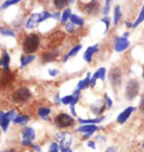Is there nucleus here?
I'll return each instance as SVG.
<instances>
[{
  "label": "nucleus",
  "instance_id": "c756f323",
  "mask_svg": "<svg viewBox=\"0 0 144 152\" xmlns=\"http://www.w3.org/2000/svg\"><path fill=\"white\" fill-rule=\"evenodd\" d=\"M144 21V5L142 6V8L140 10V14H139V17L136 18L135 21H133V27L132 28H136L139 25H141L142 23Z\"/></svg>",
  "mask_w": 144,
  "mask_h": 152
},
{
  "label": "nucleus",
  "instance_id": "f8f14e48",
  "mask_svg": "<svg viewBox=\"0 0 144 152\" xmlns=\"http://www.w3.org/2000/svg\"><path fill=\"white\" fill-rule=\"evenodd\" d=\"M136 107L134 106H127L125 110H123L122 112H121L119 115H117V118H116V122L120 124H124L127 120L130 119V116L132 115V113L134 112Z\"/></svg>",
  "mask_w": 144,
  "mask_h": 152
},
{
  "label": "nucleus",
  "instance_id": "a878e982",
  "mask_svg": "<svg viewBox=\"0 0 144 152\" xmlns=\"http://www.w3.org/2000/svg\"><path fill=\"white\" fill-rule=\"evenodd\" d=\"M121 19H122V10H121V6L116 5L114 7V16H113V23L115 26L120 24Z\"/></svg>",
  "mask_w": 144,
  "mask_h": 152
},
{
  "label": "nucleus",
  "instance_id": "e433bc0d",
  "mask_svg": "<svg viewBox=\"0 0 144 152\" xmlns=\"http://www.w3.org/2000/svg\"><path fill=\"white\" fill-rule=\"evenodd\" d=\"M104 99H105L106 107L111 109V107L113 106V102H112V99H111L110 96H108V94H107V93H105V94H104Z\"/></svg>",
  "mask_w": 144,
  "mask_h": 152
},
{
  "label": "nucleus",
  "instance_id": "b1692460",
  "mask_svg": "<svg viewBox=\"0 0 144 152\" xmlns=\"http://www.w3.org/2000/svg\"><path fill=\"white\" fill-rule=\"evenodd\" d=\"M104 119H105V116H100V118H95V119H82V118H79L77 121L82 125L83 124H95L96 125L97 123H102Z\"/></svg>",
  "mask_w": 144,
  "mask_h": 152
},
{
  "label": "nucleus",
  "instance_id": "c85d7f7f",
  "mask_svg": "<svg viewBox=\"0 0 144 152\" xmlns=\"http://www.w3.org/2000/svg\"><path fill=\"white\" fill-rule=\"evenodd\" d=\"M53 4L56 9L60 10L64 9L67 5H69V0H54Z\"/></svg>",
  "mask_w": 144,
  "mask_h": 152
},
{
  "label": "nucleus",
  "instance_id": "4be33fe9",
  "mask_svg": "<svg viewBox=\"0 0 144 152\" xmlns=\"http://www.w3.org/2000/svg\"><path fill=\"white\" fill-rule=\"evenodd\" d=\"M36 58H37V56L34 55V54L33 55H23L20 57V68L28 66L29 64H31Z\"/></svg>",
  "mask_w": 144,
  "mask_h": 152
},
{
  "label": "nucleus",
  "instance_id": "f704fd0d",
  "mask_svg": "<svg viewBox=\"0 0 144 152\" xmlns=\"http://www.w3.org/2000/svg\"><path fill=\"white\" fill-rule=\"evenodd\" d=\"M73 99H74L73 94H69V95H66V96H64V97H62V104L69 105L71 103H72Z\"/></svg>",
  "mask_w": 144,
  "mask_h": 152
},
{
  "label": "nucleus",
  "instance_id": "412c9836",
  "mask_svg": "<svg viewBox=\"0 0 144 152\" xmlns=\"http://www.w3.org/2000/svg\"><path fill=\"white\" fill-rule=\"evenodd\" d=\"M83 48V46L81 45V44H78V45H76V46H74V47H72L69 50H68V53L64 56V58H63V63H66L69 59V58H72V57L76 56L77 54L79 53V50Z\"/></svg>",
  "mask_w": 144,
  "mask_h": 152
},
{
  "label": "nucleus",
  "instance_id": "a19ab883",
  "mask_svg": "<svg viewBox=\"0 0 144 152\" xmlns=\"http://www.w3.org/2000/svg\"><path fill=\"white\" fill-rule=\"evenodd\" d=\"M87 147L93 149V150H96V143L95 141H93V140H88L87 141Z\"/></svg>",
  "mask_w": 144,
  "mask_h": 152
},
{
  "label": "nucleus",
  "instance_id": "603ef678",
  "mask_svg": "<svg viewBox=\"0 0 144 152\" xmlns=\"http://www.w3.org/2000/svg\"><path fill=\"white\" fill-rule=\"evenodd\" d=\"M142 149L144 150V140H143V143H142Z\"/></svg>",
  "mask_w": 144,
  "mask_h": 152
},
{
  "label": "nucleus",
  "instance_id": "9d476101",
  "mask_svg": "<svg viewBox=\"0 0 144 152\" xmlns=\"http://www.w3.org/2000/svg\"><path fill=\"white\" fill-rule=\"evenodd\" d=\"M83 9L86 12L87 15H91V16H95L100 12V9H101V5L98 1H89V2H86L83 6Z\"/></svg>",
  "mask_w": 144,
  "mask_h": 152
},
{
  "label": "nucleus",
  "instance_id": "0eeeda50",
  "mask_svg": "<svg viewBox=\"0 0 144 152\" xmlns=\"http://www.w3.org/2000/svg\"><path fill=\"white\" fill-rule=\"evenodd\" d=\"M43 23V14L40 12H34L29 16V18L25 23V28L26 29H35L39 26V24Z\"/></svg>",
  "mask_w": 144,
  "mask_h": 152
},
{
  "label": "nucleus",
  "instance_id": "49530a36",
  "mask_svg": "<svg viewBox=\"0 0 144 152\" xmlns=\"http://www.w3.org/2000/svg\"><path fill=\"white\" fill-rule=\"evenodd\" d=\"M2 152H16V150H15L14 148H8V149H6V150H4Z\"/></svg>",
  "mask_w": 144,
  "mask_h": 152
},
{
  "label": "nucleus",
  "instance_id": "a18cd8bd",
  "mask_svg": "<svg viewBox=\"0 0 144 152\" xmlns=\"http://www.w3.org/2000/svg\"><path fill=\"white\" fill-rule=\"evenodd\" d=\"M125 26H126L127 28H132V27H133V23H131V21H125Z\"/></svg>",
  "mask_w": 144,
  "mask_h": 152
},
{
  "label": "nucleus",
  "instance_id": "3c124183",
  "mask_svg": "<svg viewBox=\"0 0 144 152\" xmlns=\"http://www.w3.org/2000/svg\"><path fill=\"white\" fill-rule=\"evenodd\" d=\"M142 77L144 78V65H143V73H142Z\"/></svg>",
  "mask_w": 144,
  "mask_h": 152
},
{
  "label": "nucleus",
  "instance_id": "58836bf2",
  "mask_svg": "<svg viewBox=\"0 0 144 152\" xmlns=\"http://www.w3.org/2000/svg\"><path fill=\"white\" fill-rule=\"evenodd\" d=\"M54 103H55L56 105L62 104V97L59 96V93H56V95L54 96Z\"/></svg>",
  "mask_w": 144,
  "mask_h": 152
},
{
  "label": "nucleus",
  "instance_id": "6ab92c4d",
  "mask_svg": "<svg viewBox=\"0 0 144 152\" xmlns=\"http://www.w3.org/2000/svg\"><path fill=\"white\" fill-rule=\"evenodd\" d=\"M92 75L91 73H87L86 76H85V78H83L81 81L78 82V84L76 86V91H79V92H82L84 90H87L89 86H91V80H92Z\"/></svg>",
  "mask_w": 144,
  "mask_h": 152
},
{
  "label": "nucleus",
  "instance_id": "20e7f679",
  "mask_svg": "<svg viewBox=\"0 0 144 152\" xmlns=\"http://www.w3.org/2000/svg\"><path fill=\"white\" fill-rule=\"evenodd\" d=\"M140 93V82L137 80H130L125 86V97L126 100L133 101Z\"/></svg>",
  "mask_w": 144,
  "mask_h": 152
},
{
  "label": "nucleus",
  "instance_id": "aec40b11",
  "mask_svg": "<svg viewBox=\"0 0 144 152\" xmlns=\"http://www.w3.org/2000/svg\"><path fill=\"white\" fill-rule=\"evenodd\" d=\"M37 114L43 121H50V114H52V109L46 107V106H39L37 109Z\"/></svg>",
  "mask_w": 144,
  "mask_h": 152
},
{
  "label": "nucleus",
  "instance_id": "7c9ffc66",
  "mask_svg": "<svg viewBox=\"0 0 144 152\" xmlns=\"http://www.w3.org/2000/svg\"><path fill=\"white\" fill-rule=\"evenodd\" d=\"M19 2H20L19 0H7V1H5L2 5L0 6V9H6V8H8L10 6L17 5V4H19Z\"/></svg>",
  "mask_w": 144,
  "mask_h": 152
},
{
  "label": "nucleus",
  "instance_id": "864d4df0",
  "mask_svg": "<svg viewBox=\"0 0 144 152\" xmlns=\"http://www.w3.org/2000/svg\"><path fill=\"white\" fill-rule=\"evenodd\" d=\"M0 47H1V44H0Z\"/></svg>",
  "mask_w": 144,
  "mask_h": 152
},
{
  "label": "nucleus",
  "instance_id": "6e6552de",
  "mask_svg": "<svg viewBox=\"0 0 144 152\" xmlns=\"http://www.w3.org/2000/svg\"><path fill=\"white\" fill-rule=\"evenodd\" d=\"M101 129H103V128H98L95 124H83V125H81V126H78V128L76 129V132L84 133L83 140H87V139H89V137H92L96 131H98V130H101Z\"/></svg>",
  "mask_w": 144,
  "mask_h": 152
},
{
  "label": "nucleus",
  "instance_id": "de8ad7c7",
  "mask_svg": "<svg viewBox=\"0 0 144 152\" xmlns=\"http://www.w3.org/2000/svg\"><path fill=\"white\" fill-rule=\"evenodd\" d=\"M5 113H6V112H4V111H0V122L2 121V119H4V116H5Z\"/></svg>",
  "mask_w": 144,
  "mask_h": 152
},
{
  "label": "nucleus",
  "instance_id": "f257e3e1",
  "mask_svg": "<svg viewBox=\"0 0 144 152\" xmlns=\"http://www.w3.org/2000/svg\"><path fill=\"white\" fill-rule=\"evenodd\" d=\"M21 46L26 55H33L40 46V37L35 33L27 34L23 39Z\"/></svg>",
  "mask_w": 144,
  "mask_h": 152
},
{
  "label": "nucleus",
  "instance_id": "473e14b6",
  "mask_svg": "<svg viewBox=\"0 0 144 152\" xmlns=\"http://www.w3.org/2000/svg\"><path fill=\"white\" fill-rule=\"evenodd\" d=\"M65 30H66L68 34H74L76 31V26L73 25L72 23L69 21V23H67V24L65 25Z\"/></svg>",
  "mask_w": 144,
  "mask_h": 152
},
{
  "label": "nucleus",
  "instance_id": "9b49d317",
  "mask_svg": "<svg viewBox=\"0 0 144 152\" xmlns=\"http://www.w3.org/2000/svg\"><path fill=\"white\" fill-rule=\"evenodd\" d=\"M105 109H106L105 101H102V100L95 101V102L91 105V112L94 114V115H96L97 118L103 116L102 114H103V112L105 111Z\"/></svg>",
  "mask_w": 144,
  "mask_h": 152
},
{
  "label": "nucleus",
  "instance_id": "1a4fd4ad",
  "mask_svg": "<svg viewBox=\"0 0 144 152\" xmlns=\"http://www.w3.org/2000/svg\"><path fill=\"white\" fill-rule=\"evenodd\" d=\"M130 40H129V38H125V37H120V36H117L115 37L114 39V44H113V47H114V50L117 53H122L126 50L127 48L130 47Z\"/></svg>",
  "mask_w": 144,
  "mask_h": 152
},
{
  "label": "nucleus",
  "instance_id": "2f4dec72",
  "mask_svg": "<svg viewBox=\"0 0 144 152\" xmlns=\"http://www.w3.org/2000/svg\"><path fill=\"white\" fill-rule=\"evenodd\" d=\"M101 21L105 25V30H104V34H107L108 33V30H110V27H111L110 17H103V18H101Z\"/></svg>",
  "mask_w": 144,
  "mask_h": 152
},
{
  "label": "nucleus",
  "instance_id": "bb28decb",
  "mask_svg": "<svg viewBox=\"0 0 144 152\" xmlns=\"http://www.w3.org/2000/svg\"><path fill=\"white\" fill-rule=\"evenodd\" d=\"M72 9L71 8H66V9H64V11L62 12V17H60V24L63 25H66L68 23V20L71 18V16H72Z\"/></svg>",
  "mask_w": 144,
  "mask_h": 152
},
{
  "label": "nucleus",
  "instance_id": "dca6fc26",
  "mask_svg": "<svg viewBox=\"0 0 144 152\" xmlns=\"http://www.w3.org/2000/svg\"><path fill=\"white\" fill-rule=\"evenodd\" d=\"M59 56V52L57 49H53V50H47V52H44L41 55V59L44 63H49L56 61Z\"/></svg>",
  "mask_w": 144,
  "mask_h": 152
},
{
  "label": "nucleus",
  "instance_id": "393cba45",
  "mask_svg": "<svg viewBox=\"0 0 144 152\" xmlns=\"http://www.w3.org/2000/svg\"><path fill=\"white\" fill-rule=\"evenodd\" d=\"M30 121V116L29 115H25V114H18L16 118L14 119V122L15 124H18V125H25V124H27Z\"/></svg>",
  "mask_w": 144,
  "mask_h": 152
},
{
  "label": "nucleus",
  "instance_id": "8fccbe9b",
  "mask_svg": "<svg viewBox=\"0 0 144 152\" xmlns=\"http://www.w3.org/2000/svg\"><path fill=\"white\" fill-rule=\"evenodd\" d=\"M129 35H130V33H129V31H126V33L123 34V37L127 38V37H129Z\"/></svg>",
  "mask_w": 144,
  "mask_h": 152
},
{
  "label": "nucleus",
  "instance_id": "39448f33",
  "mask_svg": "<svg viewBox=\"0 0 144 152\" xmlns=\"http://www.w3.org/2000/svg\"><path fill=\"white\" fill-rule=\"evenodd\" d=\"M55 139H56V141L59 142L60 150L71 148L73 143V135L69 132H65V131H60V132L55 133Z\"/></svg>",
  "mask_w": 144,
  "mask_h": 152
},
{
  "label": "nucleus",
  "instance_id": "2eb2a0df",
  "mask_svg": "<svg viewBox=\"0 0 144 152\" xmlns=\"http://www.w3.org/2000/svg\"><path fill=\"white\" fill-rule=\"evenodd\" d=\"M21 137H23V140H25V141L33 142L36 139V132L31 126H25L21 131Z\"/></svg>",
  "mask_w": 144,
  "mask_h": 152
},
{
  "label": "nucleus",
  "instance_id": "09e8293b",
  "mask_svg": "<svg viewBox=\"0 0 144 152\" xmlns=\"http://www.w3.org/2000/svg\"><path fill=\"white\" fill-rule=\"evenodd\" d=\"M60 152H73V150L71 148H68V149H64V150H60Z\"/></svg>",
  "mask_w": 144,
  "mask_h": 152
},
{
  "label": "nucleus",
  "instance_id": "72a5a7b5",
  "mask_svg": "<svg viewBox=\"0 0 144 152\" xmlns=\"http://www.w3.org/2000/svg\"><path fill=\"white\" fill-rule=\"evenodd\" d=\"M110 8H111V1L110 0H106L105 4H104V8H103V12H102V14L104 15V17H108Z\"/></svg>",
  "mask_w": 144,
  "mask_h": 152
},
{
  "label": "nucleus",
  "instance_id": "cd10ccee",
  "mask_svg": "<svg viewBox=\"0 0 144 152\" xmlns=\"http://www.w3.org/2000/svg\"><path fill=\"white\" fill-rule=\"evenodd\" d=\"M0 35L5 36V37H16V33L10 27H0Z\"/></svg>",
  "mask_w": 144,
  "mask_h": 152
},
{
  "label": "nucleus",
  "instance_id": "4468645a",
  "mask_svg": "<svg viewBox=\"0 0 144 152\" xmlns=\"http://www.w3.org/2000/svg\"><path fill=\"white\" fill-rule=\"evenodd\" d=\"M106 78V68L105 67H100L97 71L92 75L91 80V86L96 85V81L97 80H101V81H105Z\"/></svg>",
  "mask_w": 144,
  "mask_h": 152
},
{
  "label": "nucleus",
  "instance_id": "c03bdc74",
  "mask_svg": "<svg viewBox=\"0 0 144 152\" xmlns=\"http://www.w3.org/2000/svg\"><path fill=\"white\" fill-rule=\"evenodd\" d=\"M31 148H33V149H34V150H35L36 152H43V150H41V148L39 147L38 144H33V147H31Z\"/></svg>",
  "mask_w": 144,
  "mask_h": 152
},
{
  "label": "nucleus",
  "instance_id": "ddd939ff",
  "mask_svg": "<svg viewBox=\"0 0 144 152\" xmlns=\"http://www.w3.org/2000/svg\"><path fill=\"white\" fill-rule=\"evenodd\" d=\"M98 52H100V44H95V45H93V46H89V47L85 50L84 55H83L84 61L86 63H91L92 61H93V56Z\"/></svg>",
  "mask_w": 144,
  "mask_h": 152
},
{
  "label": "nucleus",
  "instance_id": "f3484780",
  "mask_svg": "<svg viewBox=\"0 0 144 152\" xmlns=\"http://www.w3.org/2000/svg\"><path fill=\"white\" fill-rule=\"evenodd\" d=\"M10 62H11V57H10V54L6 49H4L2 52V55H1V58H0V68L5 69L6 72L9 71V65Z\"/></svg>",
  "mask_w": 144,
  "mask_h": 152
},
{
  "label": "nucleus",
  "instance_id": "c9c22d12",
  "mask_svg": "<svg viewBox=\"0 0 144 152\" xmlns=\"http://www.w3.org/2000/svg\"><path fill=\"white\" fill-rule=\"evenodd\" d=\"M49 152H60V148L57 142H52L49 144Z\"/></svg>",
  "mask_w": 144,
  "mask_h": 152
},
{
  "label": "nucleus",
  "instance_id": "7ed1b4c3",
  "mask_svg": "<svg viewBox=\"0 0 144 152\" xmlns=\"http://www.w3.org/2000/svg\"><path fill=\"white\" fill-rule=\"evenodd\" d=\"M75 123V120L72 115L67 113H59L54 118V124L58 129H67L73 126Z\"/></svg>",
  "mask_w": 144,
  "mask_h": 152
},
{
  "label": "nucleus",
  "instance_id": "5701e85b",
  "mask_svg": "<svg viewBox=\"0 0 144 152\" xmlns=\"http://www.w3.org/2000/svg\"><path fill=\"white\" fill-rule=\"evenodd\" d=\"M69 21H71L73 25L79 26V27H83V26L85 25V19L83 18L82 16H79V15H77V14H72L71 18H69Z\"/></svg>",
  "mask_w": 144,
  "mask_h": 152
},
{
  "label": "nucleus",
  "instance_id": "ea45409f",
  "mask_svg": "<svg viewBox=\"0 0 144 152\" xmlns=\"http://www.w3.org/2000/svg\"><path fill=\"white\" fill-rule=\"evenodd\" d=\"M62 17V12L60 11H56V12H52V19H56V20H60Z\"/></svg>",
  "mask_w": 144,
  "mask_h": 152
},
{
  "label": "nucleus",
  "instance_id": "a211bd4d",
  "mask_svg": "<svg viewBox=\"0 0 144 152\" xmlns=\"http://www.w3.org/2000/svg\"><path fill=\"white\" fill-rule=\"evenodd\" d=\"M72 94H73V96H74V99H73L72 103L69 104V107H71V113H72V116L73 118H76L77 113H76V111H75V106H76V104L78 103V101L81 100V97H82V92L75 90Z\"/></svg>",
  "mask_w": 144,
  "mask_h": 152
},
{
  "label": "nucleus",
  "instance_id": "79ce46f5",
  "mask_svg": "<svg viewBox=\"0 0 144 152\" xmlns=\"http://www.w3.org/2000/svg\"><path fill=\"white\" fill-rule=\"evenodd\" d=\"M139 109L144 112V94H142L141 96V100H140V105H139Z\"/></svg>",
  "mask_w": 144,
  "mask_h": 152
},
{
  "label": "nucleus",
  "instance_id": "4c0bfd02",
  "mask_svg": "<svg viewBox=\"0 0 144 152\" xmlns=\"http://www.w3.org/2000/svg\"><path fill=\"white\" fill-rule=\"evenodd\" d=\"M48 75H50L52 77H56L59 75V69L58 68H49L48 69Z\"/></svg>",
  "mask_w": 144,
  "mask_h": 152
},
{
  "label": "nucleus",
  "instance_id": "f03ea898",
  "mask_svg": "<svg viewBox=\"0 0 144 152\" xmlns=\"http://www.w3.org/2000/svg\"><path fill=\"white\" fill-rule=\"evenodd\" d=\"M11 99H12V102L16 104H24V103H27L31 99V92L28 87L21 86L12 93Z\"/></svg>",
  "mask_w": 144,
  "mask_h": 152
},
{
  "label": "nucleus",
  "instance_id": "37998d69",
  "mask_svg": "<svg viewBox=\"0 0 144 152\" xmlns=\"http://www.w3.org/2000/svg\"><path fill=\"white\" fill-rule=\"evenodd\" d=\"M116 151H117V147H114V145L107 147L105 149V152H116Z\"/></svg>",
  "mask_w": 144,
  "mask_h": 152
},
{
  "label": "nucleus",
  "instance_id": "423d86ee",
  "mask_svg": "<svg viewBox=\"0 0 144 152\" xmlns=\"http://www.w3.org/2000/svg\"><path fill=\"white\" fill-rule=\"evenodd\" d=\"M122 71L120 67H114L108 72V81H110L112 87H120L122 84Z\"/></svg>",
  "mask_w": 144,
  "mask_h": 152
}]
</instances>
